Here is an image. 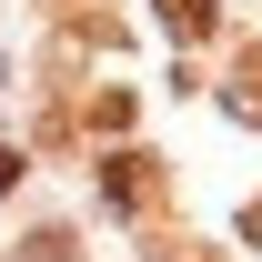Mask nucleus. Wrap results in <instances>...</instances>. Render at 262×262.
Returning a JSON list of instances; mask_svg holds the SVG:
<instances>
[{
	"label": "nucleus",
	"mask_w": 262,
	"mask_h": 262,
	"mask_svg": "<svg viewBox=\"0 0 262 262\" xmlns=\"http://www.w3.org/2000/svg\"><path fill=\"white\" fill-rule=\"evenodd\" d=\"M91 131H131V91H91Z\"/></svg>",
	"instance_id": "7ed1b4c3"
},
{
	"label": "nucleus",
	"mask_w": 262,
	"mask_h": 262,
	"mask_svg": "<svg viewBox=\"0 0 262 262\" xmlns=\"http://www.w3.org/2000/svg\"><path fill=\"white\" fill-rule=\"evenodd\" d=\"M101 192L121 202V212H151V192H162V162H141V151H111V162H101Z\"/></svg>",
	"instance_id": "f257e3e1"
},
{
	"label": "nucleus",
	"mask_w": 262,
	"mask_h": 262,
	"mask_svg": "<svg viewBox=\"0 0 262 262\" xmlns=\"http://www.w3.org/2000/svg\"><path fill=\"white\" fill-rule=\"evenodd\" d=\"M162 31L171 40H202V31H212V0H162Z\"/></svg>",
	"instance_id": "f03ea898"
},
{
	"label": "nucleus",
	"mask_w": 262,
	"mask_h": 262,
	"mask_svg": "<svg viewBox=\"0 0 262 262\" xmlns=\"http://www.w3.org/2000/svg\"><path fill=\"white\" fill-rule=\"evenodd\" d=\"M232 101H242V111H262V51H242V71H232Z\"/></svg>",
	"instance_id": "20e7f679"
}]
</instances>
